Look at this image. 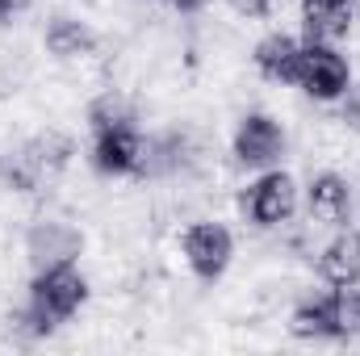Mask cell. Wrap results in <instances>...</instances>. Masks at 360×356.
Instances as JSON below:
<instances>
[{
    "label": "cell",
    "mask_w": 360,
    "mask_h": 356,
    "mask_svg": "<svg viewBox=\"0 0 360 356\" xmlns=\"http://www.w3.org/2000/svg\"><path fill=\"white\" fill-rule=\"evenodd\" d=\"M84 302H89V281L76 272V265L38 268V276L30 285V306H25L21 323H25L30 336H46L59 323H68Z\"/></svg>",
    "instance_id": "1"
},
{
    "label": "cell",
    "mask_w": 360,
    "mask_h": 356,
    "mask_svg": "<svg viewBox=\"0 0 360 356\" xmlns=\"http://www.w3.org/2000/svg\"><path fill=\"white\" fill-rule=\"evenodd\" d=\"M68 155H72V143L51 130V134H38L34 143H25L17 155H8L0 164V177L17 193H34L42 184V177H51V172H59L68 164Z\"/></svg>",
    "instance_id": "2"
},
{
    "label": "cell",
    "mask_w": 360,
    "mask_h": 356,
    "mask_svg": "<svg viewBox=\"0 0 360 356\" xmlns=\"http://www.w3.org/2000/svg\"><path fill=\"white\" fill-rule=\"evenodd\" d=\"M297 84L310 92L314 101H340V96L348 92V84H352L348 59H344L331 42H302Z\"/></svg>",
    "instance_id": "3"
},
{
    "label": "cell",
    "mask_w": 360,
    "mask_h": 356,
    "mask_svg": "<svg viewBox=\"0 0 360 356\" xmlns=\"http://www.w3.org/2000/svg\"><path fill=\"white\" fill-rule=\"evenodd\" d=\"M239 205H243V214H248L256 227H281V222H289L293 210H297V184H293L289 172L269 168L264 177H256L243 189Z\"/></svg>",
    "instance_id": "4"
},
{
    "label": "cell",
    "mask_w": 360,
    "mask_h": 356,
    "mask_svg": "<svg viewBox=\"0 0 360 356\" xmlns=\"http://www.w3.org/2000/svg\"><path fill=\"white\" fill-rule=\"evenodd\" d=\"M143 134L134 130V122L122 126H105L92 130V168L105 177H130L143 168Z\"/></svg>",
    "instance_id": "5"
},
{
    "label": "cell",
    "mask_w": 360,
    "mask_h": 356,
    "mask_svg": "<svg viewBox=\"0 0 360 356\" xmlns=\"http://www.w3.org/2000/svg\"><path fill=\"white\" fill-rule=\"evenodd\" d=\"M180 248H184L188 268L201 281H218L226 272V265H231V256H235V239H231V231L222 222H197V227H188L184 239H180Z\"/></svg>",
    "instance_id": "6"
},
{
    "label": "cell",
    "mask_w": 360,
    "mask_h": 356,
    "mask_svg": "<svg viewBox=\"0 0 360 356\" xmlns=\"http://www.w3.org/2000/svg\"><path fill=\"white\" fill-rule=\"evenodd\" d=\"M25 252H30V265L34 268L76 265V256L84 252V235L72 222L46 218V222H34V231L25 235Z\"/></svg>",
    "instance_id": "7"
},
{
    "label": "cell",
    "mask_w": 360,
    "mask_h": 356,
    "mask_svg": "<svg viewBox=\"0 0 360 356\" xmlns=\"http://www.w3.org/2000/svg\"><path fill=\"white\" fill-rule=\"evenodd\" d=\"M285 151V130L269 113H248L235 130V160L243 168H272Z\"/></svg>",
    "instance_id": "8"
},
{
    "label": "cell",
    "mask_w": 360,
    "mask_h": 356,
    "mask_svg": "<svg viewBox=\"0 0 360 356\" xmlns=\"http://www.w3.org/2000/svg\"><path fill=\"white\" fill-rule=\"evenodd\" d=\"M356 0H302V30L306 42H335L352 30Z\"/></svg>",
    "instance_id": "9"
},
{
    "label": "cell",
    "mask_w": 360,
    "mask_h": 356,
    "mask_svg": "<svg viewBox=\"0 0 360 356\" xmlns=\"http://www.w3.org/2000/svg\"><path fill=\"white\" fill-rule=\"evenodd\" d=\"M256 72L272 84H297V63H302V42L289 34H269L256 46Z\"/></svg>",
    "instance_id": "10"
},
{
    "label": "cell",
    "mask_w": 360,
    "mask_h": 356,
    "mask_svg": "<svg viewBox=\"0 0 360 356\" xmlns=\"http://www.w3.org/2000/svg\"><path fill=\"white\" fill-rule=\"evenodd\" d=\"M306 205H310V218H319V222H327V227H344L348 214H352L348 180L335 177V172L314 177L310 180V189H306Z\"/></svg>",
    "instance_id": "11"
},
{
    "label": "cell",
    "mask_w": 360,
    "mask_h": 356,
    "mask_svg": "<svg viewBox=\"0 0 360 356\" xmlns=\"http://www.w3.org/2000/svg\"><path fill=\"white\" fill-rule=\"evenodd\" d=\"M319 272H323V281L335 285V289L356 285L360 281V231H340V235L323 248Z\"/></svg>",
    "instance_id": "12"
},
{
    "label": "cell",
    "mask_w": 360,
    "mask_h": 356,
    "mask_svg": "<svg viewBox=\"0 0 360 356\" xmlns=\"http://www.w3.org/2000/svg\"><path fill=\"white\" fill-rule=\"evenodd\" d=\"M289 331L297 340H340V323H335V289L331 293H319V298H306L293 319H289Z\"/></svg>",
    "instance_id": "13"
},
{
    "label": "cell",
    "mask_w": 360,
    "mask_h": 356,
    "mask_svg": "<svg viewBox=\"0 0 360 356\" xmlns=\"http://www.w3.org/2000/svg\"><path fill=\"white\" fill-rule=\"evenodd\" d=\"M92 46H96V34L76 17H55L46 25V51L55 59H84Z\"/></svg>",
    "instance_id": "14"
},
{
    "label": "cell",
    "mask_w": 360,
    "mask_h": 356,
    "mask_svg": "<svg viewBox=\"0 0 360 356\" xmlns=\"http://www.w3.org/2000/svg\"><path fill=\"white\" fill-rule=\"evenodd\" d=\"M89 122H92V130H105V126H122V122H134V113H130V105H126L117 92H105V96H96V101H92Z\"/></svg>",
    "instance_id": "15"
},
{
    "label": "cell",
    "mask_w": 360,
    "mask_h": 356,
    "mask_svg": "<svg viewBox=\"0 0 360 356\" xmlns=\"http://www.w3.org/2000/svg\"><path fill=\"white\" fill-rule=\"evenodd\" d=\"M335 323H340V336H360V289H335Z\"/></svg>",
    "instance_id": "16"
},
{
    "label": "cell",
    "mask_w": 360,
    "mask_h": 356,
    "mask_svg": "<svg viewBox=\"0 0 360 356\" xmlns=\"http://www.w3.org/2000/svg\"><path fill=\"white\" fill-rule=\"evenodd\" d=\"M340 101H344V122L360 134V84H348V92Z\"/></svg>",
    "instance_id": "17"
},
{
    "label": "cell",
    "mask_w": 360,
    "mask_h": 356,
    "mask_svg": "<svg viewBox=\"0 0 360 356\" xmlns=\"http://www.w3.org/2000/svg\"><path fill=\"white\" fill-rule=\"evenodd\" d=\"M226 4H231L239 17H264L272 8V0H226Z\"/></svg>",
    "instance_id": "18"
},
{
    "label": "cell",
    "mask_w": 360,
    "mask_h": 356,
    "mask_svg": "<svg viewBox=\"0 0 360 356\" xmlns=\"http://www.w3.org/2000/svg\"><path fill=\"white\" fill-rule=\"evenodd\" d=\"M172 4H176L180 13H197V8H201L205 0H172Z\"/></svg>",
    "instance_id": "19"
},
{
    "label": "cell",
    "mask_w": 360,
    "mask_h": 356,
    "mask_svg": "<svg viewBox=\"0 0 360 356\" xmlns=\"http://www.w3.org/2000/svg\"><path fill=\"white\" fill-rule=\"evenodd\" d=\"M21 4H25V0H0V17H8V13L21 8Z\"/></svg>",
    "instance_id": "20"
}]
</instances>
